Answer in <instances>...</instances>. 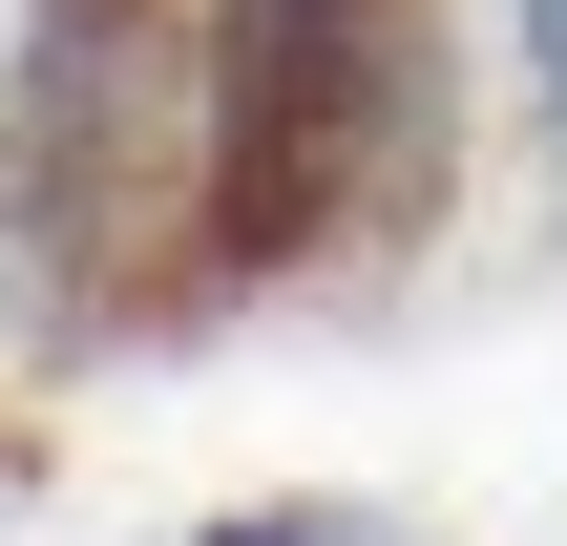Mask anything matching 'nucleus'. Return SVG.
Returning <instances> with one entry per match:
<instances>
[{"label":"nucleus","mask_w":567,"mask_h":546,"mask_svg":"<svg viewBox=\"0 0 567 546\" xmlns=\"http://www.w3.org/2000/svg\"><path fill=\"white\" fill-rule=\"evenodd\" d=\"M463 210V0H189V295L379 274Z\"/></svg>","instance_id":"f257e3e1"},{"label":"nucleus","mask_w":567,"mask_h":546,"mask_svg":"<svg viewBox=\"0 0 567 546\" xmlns=\"http://www.w3.org/2000/svg\"><path fill=\"white\" fill-rule=\"evenodd\" d=\"M0 274L63 358L189 316V0L0 21Z\"/></svg>","instance_id":"f03ea898"},{"label":"nucleus","mask_w":567,"mask_h":546,"mask_svg":"<svg viewBox=\"0 0 567 546\" xmlns=\"http://www.w3.org/2000/svg\"><path fill=\"white\" fill-rule=\"evenodd\" d=\"M189 546H442V526H400V505H358V484H274V505H210Z\"/></svg>","instance_id":"7ed1b4c3"},{"label":"nucleus","mask_w":567,"mask_h":546,"mask_svg":"<svg viewBox=\"0 0 567 546\" xmlns=\"http://www.w3.org/2000/svg\"><path fill=\"white\" fill-rule=\"evenodd\" d=\"M505 63H526V126L567 147V0H505Z\"/></svg>","instance_id":"20e7f679"},{"label":"nucleus","mask_w":567,"mask_h":546,"mask_svg":"<svg viewBox=\"0 0 567 546\" xmlns=\"http://www.w3.org/2000/svg\"><path fill=\"white\" fill-rule=\"evenodd\" d=\"M0 484H21V421H0Z\"/></svg>","instance_id":"39448f33"}]
</instances>
